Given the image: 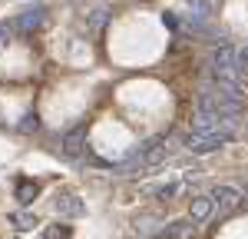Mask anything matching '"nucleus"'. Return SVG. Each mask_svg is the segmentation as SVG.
I'll return each instance as SVG.
<instances>
[{
    "mask_svg": "<svg viewBox=\"0 0 248 239\" xmlns=\"http://www.w3.org/2000/svg\"><path fill=\"white\" fill-rule=\"evenodd\" d=\"M229 139L225 137H215V133H199V130H192L189 137H186V146H189L195 156H205V153H215L218 146H225Z\"/></svg>",
    "mask_w": 248,
    "mask_h": 239,
    "instance_id": "nucleus-4",
    "label": "nucleus"
},
{
    "mask_svg": "<svg viewBox=\"0 0 248 239\" xmlns=\"http://www.w3.org/2000/svg\"><path fill=\"white\" fill-rule=\"evenodd\" d=\"M40 23H43V7H37V10H27L23 17H17L14 20V27H17L20 34H33Z\"/></svg>",
    "mask_w": 248,
    "mask_h": 239,
    "instance_id": "nucleus-8",
    "label": "nucleus"
},
{
    "mask_svg": "<svg viewBox=\"0 0 248 239\" xmlns=\"http://www.w3.org/2000/svg\"><path fill=\"white\" fill-rule=\"evenodd\" d=\"M186 229H189V222H186V219H175V222H169V226H166L159 236H153V239H175V236H182Z\"/></svg>",
    "mask_w": 248,
    "mask_h": 239,
    "instance_id": "nucleus-10",
    "label": "nucleus"
},
{
    "mask_svg": "<svg viewBox=\"0 0 248 239\" xmlns=\"http://www.w3.org/2000/svg\"><path fill=\"white\" fill-rule=\"evenodd\" d=\"M209 196H212V203L222 209V216H229V213H235V209L242 206V189H238V186H229V183L215 186Z\"/></svg>",
    "mask_w": 248,
    "mask_h": 239,
    "instance_id": "nucleus-3",
    "label": "nucleus"
},
{
    "mask_svg": "<svg viewBox=\"0 0 248 239\" xmlns=\"http://www.w3.org/2000/svg\"><path fill=\"white\" fill-rule=\"evenodd\" d=\"M53 209H57L63 219H79V216H86V206H83V199H79L77 193H57V199H53Z\"/></svg>",
    "mask_w": 248,
    "mask_h": 239,
    "instance_id": "nucleus-5",
    "label": "nucleus"
},
{
    "mask_svg": "<svg viewBox=\"0 0 248 239\" xmlns=\"http://www.w3.org/2000/svg\"><path fill=\"white\" fill-rule=\"evenodd\" d=\"M212 73H229V77L238 73V50L232 43L215 47V53H212Z\"/></svg>",
    "mask_w": 248,
    "mask_h": 239,
    "instance_id": "nucleus-2",
    "label": "nucleus"
},
{
    "mask_svg": "<svg viewBox=\"0 0 248 239\" xmlns=\"http://www.w3.org/2000/svg\"><path fill=\"white\" fill-rule=\"evenodd\" d=\"M83 143H86V126L79 123V126H73V130H70V133H63V153L79 156V153H83Z\"/></svg>",
    "mask_w": 248,
    "mask_h": 239,
    "instance_id": "nucleus-6",
    "label": "nucleus"
},
{
    "mask_svg": "<svg viewBox=\"0 0 248 239\" xmlns=\"http://www.w3.org/2000/svg\"><path fill=\"white\" fill-rule=\"evenodd\" d=\"M179 189H182V179H172V183H162V186H153L149 193H153V196H162V199H169V196H175Z\"/></svg>",
    "mask_w": 248,
    "mask_h": 239,
    "instance_id": "nucleus-12",
    "label": "nucleus"
},
{
    "mask_svg": "<svg viewBox=\"0 0 248 239\" xmlns=\"http://www.w3.org/2000/svg\"><path fill=\"white\" fill-rule=\"evenodd\" d=\"M245 67H248V47L238 50V70H245Z\"/></svg>",
    "mask_w": 248,
    "mask_h": 239,
    "instance_id": "nucleus-16",
    "label": "nucleus"
},
{
    "mask_svg": "<svg viewBox=\"0 0 248 239\" xmlns=\"http://www.w3.org/2000/svg\"><path fill=\"white\" fill-rule=\"evenodd\" d=\"M37 126H40V117H37V113H27V117H23V123H20L17 130H20V133H33Z\"/></svg>",
    "mask_w": 248,
    "mask_h": 239,
    "instance_id": "nucleus-14",
    "label": "nucleus"
},
{
    "mask_svg": "<svg viewBox=\"0 0 248 239\" xmlns=\"http://www.w3.org/2000/svg\"><path fill=\"white\" fill-rule=\"evenodd\" d=\"M162 23H166L169 30H179V20H175V14H169V10L162 14Z\"/></svg>",
    "mask_w": 248,
    "mask_h": 239,
    "instance_id": "nucleus-15",
    "label": "nucleus"
},
{
    "mask_svg": "<svg viewBox=\"0 0 248 239\" xmlns=\"http://www.w3.org/2000/svg\"><path fill=\"white\" fill-rule=\"evenodd\" d=\"M10 222H14L17 229H33V226H37V219L30 216V213H14V216H10Z\"/></svg>",
    "mask_w": 248,
    "mask_h": 239,
    "instance_id": "nucleus-13",
    "label": "nucleus"
},
{
    "mask_svg": "<svg viewBox=\"0 0 248 239\" xmlns=\"http://www.w3.org/2000/svg\"><path fill=\"white\" fill-rule=\"evenodd\" d=\"M212 209H215V203H212V196H195L189 206V219L192 222H205V219L212 216Z\"/></svg>",
    "mask_w": 248,
    "mask_h": 239,
    "instance_id": "nucleus-7",
    "label": "nucleus"
},
{
    "mask_svg": "<svg viewBox=\"0 0 248 239\" xmlns=\"http://www.w3.org/2000/svg\"><path fill=\"white\" fill-rule=\"evenodd\" d=\"M70 236H73V229L66 222H53V226L43 229V239H70Z\"/></svg>",
    "mask_w": 248,
    "mask_h": 239,
    "instance_id": "nucleus-11",
    "label": "nucleus"
},
{
    "mask_svg": "<svg viewBox=\"0 0 248 239\" xmlns=\"http://www.w3.org/2000/svg\"><path fill=\"white\" fill-rule=\"evenodd\" d=\"M40 193V183H33V179H17V199L20 206H30L33 199H37Z\"/></svg>",
    "mask_w": 248,
    "mask_h": 239,
    "instance_id": "nucleus-9",
    "label": "nucleus"
},
{
    "mask_svg": "<svg viewBox=\"0 0 248 239\" xmlns=\"http://www.w3.org/2000/svg\"><path fill=\"white\" fill-rule=\"evenodd\" d=\"M175 139L172 137H159V139H149L142 150H136L133 156L126 159V163H119L116 166V173H133V170H153V166H159V163H166V159L172 156V146Z\"/></svg>",
    "mask_w": 248,
    "mask_h": 239,
    "instance_id": "nucleus-1",
    "label": "nucleus"
}]
</instances>
